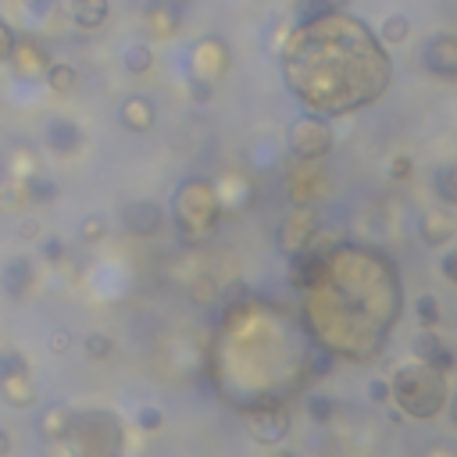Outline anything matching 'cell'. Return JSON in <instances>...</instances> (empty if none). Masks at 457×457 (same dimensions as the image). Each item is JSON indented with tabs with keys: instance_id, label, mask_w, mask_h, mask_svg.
I'll use <instances>...</instances> for the list:
<instances>
[{
	"instance_id": "484cf974",
	"label": "cell",
	"mask_w": 457,
	"mask_h": 457,
	"mask_svg": "<svg viewBox=\"0 0 457 457\" xmlns=\"http://www.w3.org/2000/svg\"><path fill=\"white\" fill-rule=\"evenodd\" d=\"M368 397H372L375 404H386V400H389V382H382V379L368 382Z\"/></svg>"
},
{
	"instance_id": "ffe728a7",
	"label": "cell",
	"mask_w": 457,
	"mask_h": 457,
	"mask_svg": "<svg viewBox=\"0 0 457 457\" xmlns=\"http://www.w3.org/2000/svg\"><path fill=\"white\" fill-rule=\"evenodd\" d=\"M111 350H115L111 336H104V333H90V336H86V354H90V357L104 361V357H111Z\"/></svg>"
},
{
	"instance_id": "52a82bcc",
	"label": "cell",
	"mask_w": 457,
	"mask_h": 457,
	"mask_svg": "<svg viewBox=\"0 0 457 457\" xmlns=\"http://www.w3.org/2000/svg\"><path fill=\"white\" fill-rule=\"evenodd\" d=\"M0 283H4V290L12 297H22L29 286H33V265L26 258H12L4 265V272H0Z\"/></svg>"
},
{
	"instance_id": "6da1fadb",
	"label": "cell",
	"mask_w": 457,
	"mask_h": 457,
	"mask_svg": "<svg viewBox=\"0 0 457 457\" xmlns=\"http://www.w3.org/2000/svg\"><path fill=\"white\" fill-rule=\"evenodd\" d=\"M290 143H293V150H297L301 157H322V154L329 150V143H333V132H329L325 122L304 118V122H297V125L290 129Z\"/></svg>"
},
{
	"instance_id": "f546056e",
	"label": "cell",
	"mask_w": 457,
	"mask_h": 457,
	"mask_svg": "<svg viewBox=\"0 0 457 457\" xmlns=\"http://www.w3.org/2000/svg\"><path fill=\"white\" fill-rule=\"evenodd\" d=\"M51 350H54V354H65V350H68V336H65V333H54V336H51Z\"/></svg>"
},
{
	"instance_id": "d4e9b609",
	"label": "cell",
	"mask_w": 457,
	"mask_h": 457,
	"mask_svg": "<svg viewBox=\"0 0 457 457\" xmlns=\"http://www.w3.org/2000/svg\"><path fill=\"white\" fill-rule=\"evenodd\" d=\"M12 47H15V33H12L4 22H0V61L12 58Z\"/></svg>"
},
{
	"instance_id": "277c9868",
	"label": "cell",
	"mask_w": 457,
	"mask_h": 457,
	"mask_svg": "<svg viewBox=\"0 0 457 457\" xmlns=\"http://www.w3.org/2000/svg\"><path fill=\"white\" fill-rule=\"evenodd\" d=\"M286 425H290V414H286V411L265 407V411L254 414V429H251V432H254L258 439H265V443H276V439H283Z\"/></svg>"
},
{
	"instance_id": "5bb4252c",
	"label": "cell",
	"mask_w": 457,
	"mask_h": 457,
	"mask_svg": "<svg viewBox=\"0 0 457 457\" xmlns=\"http://www.w3.org/2000/svg\"><path fill=\"white\" fill-rule=\"evenodd\" d=\"M47 83L54 93H68L76 86V68L72 65H47Z\"/></svg>"
},
{
	"instance_id": "f1b7e54d",
	"label": "cell",
	"mask_w": 457,
	"mask_h": 457,
	"mask_svg": "<svg viewBox=\"0 0 457 457\" xmlns=\"http://www.w3.org/2000/svg\"><path fill=\"white\" fill-rule=\"evenodd\" d=\"M443 276H446L450 283H457V251H450V254L443 258Z\"/></svg>"
},
{
	"instance_id": "3957f363",
	"label": "cell",
	"mask_w": 457,
	"mask_h": 457,
	"mask_svg": "<svg viewBox=\"0 0 457 457\" xmlns=\"http://www.w3.org/2000/svg\"><path fill=\"white\" fill-rule=\"evenodd\" d=\"M47 147L54 154H76L83 147V132L79 125H72L68 118H51L47 122Z\"/></svg>"
},
{
	"instance_id": "8992f818",
	"label": "cell",
	"mask_w": 457,
	"mask_h": 457,
	"mask_svg": "<svg viewBox=\"0 0 457 457\" xmlns=\"http://www.w3.org/2000/svg\"><path fill=\"white\" fill-rule=\"evenodd\" d=\"M40 432H44L47 439H65V436L76 432V414H72L68 407H47V411L40 414Z\"/></svg>"
},
{
	"instance_id": "9a60e30c",
	"label": "cell",
	"mask_w": 457,
	"mask_h": 457,
	"mask_svg": "<svg viewBox=\"0 0 457 457\" xmlns=\"http://www.w3.org/2000/svg\"><path fill=\"white\" fill-rule=\"evenodd\" d=\"M150 65H154V58H150V47L136 44V47H129V51H125V68H129L132 76H143V72H150Z\"/></svg>"
},
{
	"instance_id": "ba28073f",
	"label": "cell",
	"mask_w": 457,
	"mask_h": 457,
	"mask_svg": "<svg viewBox=\"0 0 457 457\" xmlns=\"http://www.w3.org/2000/svg\"><path fill=\"white\" fill-rule=\"evenodd\" d=\"M322 276H325V258L322 254H311V251H304L301 258H293V283L297 286H318L322 283Z\"/></svg>"
},
{
	"instance_id": "44dd1931",
	"label": "cell",
	"mask_w": 457,
	"mask_h": 457,
	"mask_svg": "<svg viewBox=\"0 0 457 457\" xmlns=\"http://www.w3.org/2000/svg\"><path fill=\"white\" fill-rule=\"evenodd\" d=\"M418 318H421V325H436V322H439V304H436V297H418Z\"/></svg>"
},
{
	"instance_id": "cb8c5ba5",
	"label": "cell",
	"mask_w": 457,
	"mask_h": 457,
	"mask_svg": "<svg viewBox=\"0 0 457 457\" xmlns=\"http://www.w3.org/2000/svg\"><path fill=\"white\" fill-rule=\"evenodd\" d=\"M140 425H143L147 432L161 429V411H157V407H143V411H140Z\"/></svg>"
},
{
	"instance_id": "e0dca14e",
	"label": "cell",
	"mask_w": 457,
	"mask_h": 457,
	"mask_svg": "<svg viewBox=\"0 0 457 457\" xmlns=\"http://www.w3.org/2000/svg\"><path fill=\"white\" fill-rule=\"evenodd\" d=\"M12 375H29V361L15 350H4L0 354V379H12Z\"/></svg>"
},
{
	"instance_id": "83f0119b",
	"label": "cell",
	"mask_w": 457,
	"mask_h": 457,
	"mask_svg": "<svg viewBox=\"0 0 457 457\" xmlns=\"http://www.w3.org/2000/svg\"><path fill=\"white\" fill-rule=\"evenodd\" d=\"M61 254H65V244L61 240H47L44 244V258L47 261H61Z\"/></svg>"
},
{
	"instance_id": "d6a6232c",
	"label": "cell",
	"mask_w": 457,
	"mask_h": 457,
	"mask_svg": "<svg viewBox=\"0 0 457 457\" xmlns=\"http://www.w3.org/2000/svg\"><path fill=\"white\" fill-rule=\"evenodd\" d=\"M453 421H457V397H453Z\"/></svg>"
},
{
	"instance_id": "d6986e66",
	"label": "cell",
	"mask_w": 457,
	"mask_h": 457,
	"mask_svg": "<svg viewBox=\"0 0 457 457\" xmlns=\"http://www.w3.org/2000/svg\"><path fill=\"white\" fill-rule=\"evenodd\" d=\"M150 22H154V33H161V36H168V33H175V26H179V19H175V12L172 8H154L150 12Z\"/></svg>"
},
{
	"instance_id": "1f68e13d",
	"label": "cell",
	"mask_w": 457,
	"mask_h": 457,
	"mask_svg": "<svg viewBox=\"0 0 457 457\" xmlns=\"http://www.w3.org/2000/svg\"><path fill=\"white\" fill-rule=\"evenodd\" d=\"M0 453H8V436L0 432Z\"/></svg>"
},
{
	"instance_id": "ac0fdd59",
	"label": "cell",
	"mask_w": 457,
	"mask_h": 457,
	"mask_svg": "<svg viewBox=\"0 0 457 457\" xmlns=\"http://www.w3.org/2000/svg\"><path fill=\"white\" fill-rule=\"evenodd\" d=\"M407 33H411V26H407V19H400V15H389V19L382 22V40H386V44H404Z\"/></svg>"
},
{
	"instance_id": "9c48e42d",
	"label": "cell",
	"mask_w": 457,
	"mask_h": 457,
	"mask_svg": "<svg viewBox=\"0 0 457 457\" xmlns=\"http://www.w3.org/2000/svg\"><path fill=\"white\" fill-rule=\"evenodd\" d=\"M421 237H425L429 244H446V240L453 237L450 214H446V211H429V214L421 218Z\"/></svg>"
},
{
	"instance_id": "4fadbf2b",
	"label": "cell",
	"mask_w": 457,
	"mask_h": 457,
	"mask_svg": "<svg viewBox=\"0 0 457 457\" xmlns=\"http://www.w3.org/2000/svg\"><path fill=\"white\" fill-rule=\"evenodd\" d=\"M414 350H418V357H421V361H429V365H432V361H436L439 368H446V365H450V354L439 347V340H436L432 333H421V336L414 340Z\"/></svg>"
},
{
	"instance_id": "8fae6325",
	"label": "cell",
	"mask_w": 457,
	"mask_h": 457,
	"mask_svg": "<svg viewBox=\"0 0 457 457\" xmlns=\"http://www.w3.org/2000/svg\"><path fill=\"white\" fill-rule=\"evenodd\" d=\"M12 58L26 68V72H40V68H47V54L33 44V40H19L15 36V47H12Z\"/></svg>"
},
{
	"instance_id": "5b68a950",
	"label": "cell",
	"mask_w": 457,
	"mask_h": 457,
	"mask_svg": "<svg viewBox=\"0 0 457 457\" xmlns=\"http://www.w3.org/2000/svg\"><path fill=\"white\" fill-rule=\"evenodd\" d=\"M122 125L132 132H147L154 125V104L147 97H129L122 104Z\"/></svg>"
},
{
	"instance_id": "2e32d148",
	"label": "cell",
	"mask_w": 457,
	"mask_h": 457,
	"mask_svg": "<svg viewBox=\"0 0 457 457\" xmlns=\"http://www.w3.org/2000/svg\"><path fill=\"white\" fill-rule=\"evenodd\" d=\"M26 196H29L33 204H51V200L58 196V186H54L51 179H36V175H33V179L26 182Z\"/></svg>"
},
{
	"instance_id": "7402d4cb",
	"label": "cell",
	"mask_w": 457,
	"mask_h": 457,
	"mask_svg": "<svg viewBox=\"0 0 457 457\" xmlns=\"http://www.w3.org/2000/svg\"><path fill=\"white\" fill-rule=\"evenodd\" d=\"M104 237V218H86L83 221V240H100Z\"/></svg>"
},
{
	"instance_id": "7a4b0ae2",
	"label": "cell",
	"mask_w": 457,
	"mask_h": 457,
	"mask_svg": "<svg viewBox=\"0 0 457 457\" xmlns=\"http://www.w3.org/2000/svg\"><path fill=\"white\" fill-rule=\"evenodd\" d=\"M122 225L129 228L132 237H154L161 233V225H164V211L150 200H132L125 211H122Z\"/></svg>"
},
{
	"instance_id": "603a6c76",
	"label": "cell",
	"mask_w": 457,
	"mask_h": 457,
	"mask_svg": "<svg viewBox=\"0 0 457 457\" xmlns=\"http://www.w3.org/2000/svg\"><path fill=\"white\" fill-rule=\"evenodd\" d=\"M193 301H200V304H211V301H214V283H211V279H196Z\"/></svg>"
},
{
	"instance_id": "30bf717a",
	"label": "cell",
	"mask_w": 457,
	"mask_h": 457,
	"mask_svg": "<svg viewBox=\"0 0 457 457\" xmlns=\"http://www.w3.org/2000/svg\"><path fill=\"white\" fill-rule=\"evenodd\" d=\"M72 19L83 29H93L108 19V0H72Z\"/></svg>"
},
{
	"instance_id": "7c38bea8",
	"label": "cell",
	"mask_w": 457,
	"mask_h": 457,
	"mask_svg": "<svg viewBox=\"0 0 457 457\" xmlns=\"http://www.w3.org/2000/svg\"><path fill=\"white\" fill-rule=\"evenodd\" d=\"M0 393L8 397V404H19V407H26V404H33V400H36V393H33V386H29V375L0 379Z\"/></svg>"
},
{
	"instance_id": "4316f807",
	"label": "cell",
	"mask_w": 457,
	"mask_h": 457,
	"mask_svg": "<svg viewBox=\"0 0 457 457\" xmlns=\"http://www.w3.org/2000/svg\"><path fill=\"white\" fill-rule=\"evenodd\" d=\"M308 411H311V418H318V421H325L333 407H329V400H325V397H315V400L308 404Z\"/></svg>"
},
{
	"instance_id": "4dcf8cb0",
	"label": "cell",
	"mask_w": 457,
	"mask_h": 457,
	"mask_svg": "<svg viewBox=\"0 0 457 457\" xmlns=\"http://www.w3.org/2000/svg\"><path fill=\"white\" fill-rule=\"evenodd\" d=\"M19 233H22L26 240H33V237H36V221H22V228H19Z\"/></svg>"
}]
</instances>
